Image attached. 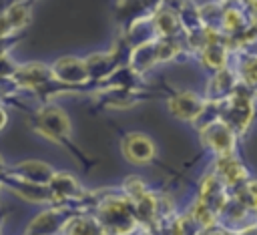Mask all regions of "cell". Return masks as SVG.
I'll return each mask as SVG.
<instances>
[{
  "mask_svg": "<svg viewBox=\"0 0 257 235\" xmlns=\"http://www.w3.org/2000/svg\"><path fill=\"white\" fill-rule=\"evenodd\" d=\"M169 110L181 121H195L205 110V102L195 92H179L169 100Z\"/></svg>",
  "mask_w": 257,
  "mask_h": 235,
  "instance_id": "cell-7",
  "label": "cell"
},
{
  "mask_svg": "<svg viewBox=\"0 0 257 235\" xmlns=\"http://www.w3.org/2000/svg\"><path fill=\"white\" fill-rule=\"evenodd\" d=\"M193 217L201 223V225H211L213 223V211L203 203V201H199L197 205H195V211H193Z\"/></svg>",
  "mask_w": 257,
  "mask_h": 235,
  "instance_id": "cell-23",
  "label": "cell"
},
{
  "mask_svg": "<svg viewBox=\"0 0 257 235\" xmlns=\"http://www.w3.org/2000/svg\"><path fill=\"white\" fill-rule=\"evenodd\" d=\"M155 62H159L155 40L141 42V44L131 52V68H133L135 72H143V70L151 68Z\"/></svg>",
  "mask_w": 257,
  "mask_h": 235,
  "instance_id": "cell-11",
  "label": "cell"
},
{
  "mask_svg": "<svg viewBox=\"0 0 257 235\" xmlns=\"http://www.w3.org/2000/svg\"><path fill=\"white\" fill-rule=\"evenodd\" d=\"M16 177L24 179V181H30V183H42V185H48L50 179H52V169L46 165V163H40V161H26V163H20L14 171Z\"/></svg>",
  "mask_w": 257,
  "mask_h": 235,
  "instance_id": "cell-10",
  "label": "cell"
},
{
  "mask_svg": "<svg viewBox=\"0 0 257 235\" xmlns=\"http://www.w3.org/2000/svg\"><path fill=\"white\" fill-rule=\"evenodd\" d=\"M233 88H235V78H233V74H231L229 70H219L217 76H215V80H213V84H211V94H213L215 98H221V96H225V94H231Z\"/></svg>",
  "mask_w": 257,
  "mask_h": 235,
  "instance_id": "cell-21",
  "label": "cell"
},
{
  "mask_svg": "<svg viewBox=\"0 0 257 235\" xmlns=\"http://www.w3.org/2000/svg\"><path fill=\"white\" fill-rule=\"evenodd\" d=\"M221 26L227 32H237L243 28V14L237 8H227L221 12Z\"/></svg>",
  "mask_w": 257,
  "mask_h": 235,
  "instance_id": "cell-22",
  "label": "cell"
},
{
  "mask_svg": "<svg viewBox=\"0 0 257 235\" xmlns=\"http://www.w3.org/2000/svg\"><path fill=\"white\" fill-rule=\"evenodd\" d=\"M153 22H155V28L161 32V36H173L177 32V28H179L177 16L173 12H169V10H157Z\"/></svg>",
  "mask_w": 257,
  "mask_h": 235,
  "instance_id": "cell-20",
  "label": "cell"
},
{
  "mask_svg": "<svg viewBox=\"0 0 257 235\" xmlns=\"http://www.w3.org/2000/svg\"><path fill=\"white\" fill-rule=\"evenodd\" d=\"M201 235H229V233H223V231H213V233H201Z\"/></svg>",
  "mask_w": 257,
  "mask_h": 235,
  "instance_id": "cell-27",
  "label": "cell"
},
{
  "mask_svg": "<svg viewBox=\"0 0 257 235\" xmlns=\"http://www.w3.org/2000/svg\"><path fill=\"white\" fill-rule=\"evenodd\" d=\"M122 153L128 161L133 163H149L155 155V145L149 137L141 135V133H133L126 135L122 141Z\"/></svg>",
  "mask_w": 257,
  "mask_h": 235,
  "instance_id": "cell-8",
  "label": "cell"
},
{
  "mask_svg": "<svg viewBox=\"0 0 257 235\" xmlns=\"http://www.w3.org/2000/svg\"><path fill=\"white\" fill-rule=\"evenodd\" d=\"M225 58H227L225 46L217 38H207V42L203 46V60H205V64H209L211 68H223Z\"/></svg>",
  "mask_w": 257,
  "mask_h": 235,
  "instance_id": "cell-17",
  "label": "cell"
},
{
  "mask_svg": "<svg viewBox=\"0 0 257 235\" xmlns=\"http://www.w3.org/2000/svg\"><path fill=\"white\" fill-rule=\"evenodd\" d=\"M217 171H219V175L223 177V181L229 183V185H237L239 181L245 179V169H243V165L237 163L231 155H225V157L217 163Z\"/></svg>",
  "mask_w": 257,
  "mask_h": 235,
  "instance_id": "cell-15",
  "label": "cell"
},
{
  "mask_svg": "<svg viewBox=\"0 0 257 235\" xmlns=\"http://www.w3.org/2000/svg\"><path fill=\"white\" fill-rule=\"evenodd\" d=\"M36 129L38 133H42L44 137L52 139V141H64L70 135V121L66 116V112L54 104L42 106L36 112Z\"/></svg>",
  "mask_w": 257,
  "mask_h": 235,
  "instance_id": "cell-2",
  "label": "cell"
},
{
  "mask_svg": "<svg viewBox=\"0 0 257 235\" xmlns=\"http://www.w3.org/2000/svg\"><path fill=\"white\" fill-rule=\"evenodd\" d=\"M203 141L207 147H211L215 153H219L221 157L231 155L233 147H235V135L233 129L225 123V121H211L209 125H205L203 129Z\"/></svg>",
  "mask_w": 257,
  "mask_h": 235,
  "instance_id": "cell-3",
  "label": "cell"
},
{
  "mask_svg": "<svg viewBox=\"0 0 257 235\" xmlns=\"http://www.w3.org/2000/svg\"><path fill=\"white\" fill-rule=\"evenodd\" d=\"M14 30H12V26H10V22L6 20V16H4V12H0V38H8L10 34H12Z\"/></svg>",
  "mask_w": 257,
  "mask_h": 235,
  "instance_id": "cell-25",
  "label": "cell"
},
{
  "mask_svg": "<svg viewBox=\"0 0 257 235\" xmlns=\"http://www.w3.org/2000/svg\"><path fill=\"white\" fill-rule=\"evenodd\" d=\"M66 235H106L104 227H100V223H96L94 219L88 217H74L64 221L62 225Z\"/></svg>",
  "mask_w": 257,
  "mask_h": 235,
  "instance_id": "cell-13",
  "label": "cell"
},
{
  "mask_svg": "<svg viewBox=\"0 0 257 235\" xmlns=\"http://www.w3.org/2000/svg\"><path fill=\"white\" fill-rule=\"evenodd\" d=\"M211 211L219 209L225 205V193H223V185L215 179V177H207L203 181V199H201Z\"/></svg>",
  "mask_w": 257,
  "mask_h": 235,
  "instance_id": "cell-14",
  "label": "cell"
},
{
  "mask_svg": "<svg viewBox=\"0 0 257 235\" xmlns=\"http://www.w3.org/2000/svg\"><path fill=\"white\" fill-rule=\"evenodd\" d=\"M48 187L52 189L56 201H60V199H64V197H76V195H78V185H76V181H74L70 175H64V173L52 175Z\"/></svg>",
  "mask_w": 257,
  "mask_h": 235,
  "instance_id": "cell-16",
  "label": "cell"
},
{
  "mask_svg": "<svg viewBox=\"0 0 257 235\" xmlns=\"http://www.w3.org/2000/svg\"><path fill=\"white\" fill-rule=\"evenodd\" d=\"M251 114H253V104H251V96L249 94H241V92H235L231 98H229V106L225 110V116L223 121L235 129V131H245L249 121H251Z\"/></svg>",
  "mask_w": 257,
  "mask_h": 235,
  "instance_id": "cell-5",
  "label": "cell"
},
{
  "mask_svg": "<svg viewBox=\"0 0 257 235\" xmlns=\"http://www.w3.org/2000/svg\"><path fill=\"white\" fill-rule=\"evenodd\" d=\"M10 187L14 193H18L20 197H24L26 201H34V203H44V201H56L52 189L48 185H42V183H30V181H24V179H16V181H10Z\"/></svg>",
  "mask_w": 257,
  "mask_h": 235,
  "instance_id": "cell-9",
  "label": "cell"
},
{
  "mask_svg": "<svg viewBox=\"0 0 257 235\" xmlns=\"http://www.w3.org/2000/svg\"><path fill=\"white\" fill-rule=\"evenodd\" d=\"M10 76L18 86H26V88H38L52 78L50 68H46L40 62H28V64L16 66Z\"/></svg>",
  "mask_w": 257,
  "mask_h": 235,
  "instance_id": "cell-6",
  "label": "cell"
},
{
  "mask_svg": "<svg viewBox=\"0 0 257 235\" xmlns=\"http://www.w3.org/2000/svg\"><path fill=\"white\" fill-rule=\"evenodd\" d=\"M6 119H8V116H6V110L0 106V129H4V125H6Z\"/></svg>",
  "mask_w": 257,
  "mask_h": 235,
  "instance_id": "cell-26",
  "label": "cell"
},
{
  "mask_svg": "<svg viewBox=\"0 0 257 235\" xmlns=\"http://www.w3.org/2000/svg\"><path fill=\"white\" fill-rule=\"evenodd\" d=\"M64 225V217L58 211H46L28 225V235H50Z\"/></svg>",
  "mask_w": 257,
  "mask_h": 235,
  "instance_id": "cell-12",
  "label": "cell"
},
{
  "mask_svg": "<svg viewBox=\"0 0 257 235\" xmlns=\"http://www.w3.org/2000/svg\"><path fill=\"white\" fill-rule=\"evenodd\" d=\"M100 221L110 233L124 235L135 227V211L124 199H108L100 205Z\"/></svg>",
  "mask_w": 257,
  "mask_h": 235,
  "instance_id": "cell-1",
  "label": "cell"
},
{
  "mask_svg": "<svg viewBox=\"0 0 257 235\" xmlns=\"http://www.w3.org/2000/svg\"><path fill=\"white\" fill-rule=\"evenodd\" d=\"M4 16H6V20L10 22L12 30H20V28L26 26L28 20H30V12H28V8H26L24 4H20V2L10 4V6L4 10Z\"/></svg>",
  "mask_w": 257,
  "mask_h": 235,
  "instance_id": "cell-19",
  "label": "cell"
},
{
  "mask_svg": "<svg viewBox=\"0 0 257 235\" xmlns=\"http://www.w3.org/2000/svg\"><path fill=\"white\" fill-rule=\"evenodd\" d=\"M88 76H106L112 70V56L110 54H92L84 60Z\"/></svg>",
  "mask_w": 257,
  "mask_h": 235,
  "instance_id": "cell-18",
  "label": "cell"
},
{
  "mask_svg": "<svg viewBox=\"0 0 257 235\" xmlns=\"http://www.w3.org/2000/svg\"><path fill=\"white\" fill-rule=\"evenodd\" d=\"M0 169H2V157H0Z\"/></svg>",
  "mask_w": 257,
  "mask_h": 235,
  "instance_id": "cell-28",
  "label": "cell"
},
{
  "mask_svg": "<svg viewBox=\"0 0 257 235\" xmlns=\"http://www.w3.org/2000/svg\"><path fill=\"white\" fill-rule=\"evenodd\" d=\"M50 74H52V78H56L62 84H84L90 78L84 60L74 58V56H62V58H58L52 64Z\"/></svg>",
  "mask_w": 257,
  "mask_h": 235,
  "instance_id": "cell-4",
  "label": "cell"
},
{
  "mask_svg": "<svg viewBox=\"0 0 257 235\" xmlns=\"http://www.w3.org/2000/svg\"><path fill=\"white\" fill-rule=\"evenodd\" d=\"M245 72H243V76H245V80H247V84L251 86L253 84V80H255V60L253 58H249L247 62H245V68H243Z\"/></svg>",
  "mask_w": 257,
  "mask_h": 235,
  "instance_id": "cell-24",
  "label": "cell"
}]
</instances>
